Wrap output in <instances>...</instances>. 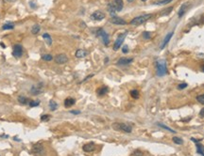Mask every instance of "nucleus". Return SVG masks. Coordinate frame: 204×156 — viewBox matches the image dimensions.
<instances>
[{
  "instance_id": "obj_1",
  "label": "nucleus",
  "mask_w": 204,
  "mask_h": 156,
  "mask_svg": "<svg viewBox=\"0 0 204 156\" xmlns=\"http://www.w3.org/2000/svg\"><path fill=\"white\" fill-rule=\"evenodd\" d=\"M152 16H153V14H151V13L143 14V15L137 16V17L133 18L132 20L130 21V24L131 25H135V27H137V25H142V24H144V23H146V21L149 20Z\"/></svg>"
},
{
  "instance_id": "obj_2",
  "label": "nucleus",
  "mask_w": 204,
  "mask_h": 156,
  "mask_svg": "<svg viewBox=\"0 0 204 156\" xmlns=\"http://www.w3.org/2000/svg\"><path fill=\"white\" fill-rule=\"evenodd\" d=\"M156 74L158 76H164L167 74V67L166 61L164 59L156 61Z\"/></svg>"
},
{
  "instance_id": "obj_3",
  "label": "nucleus",
  "mask_w": 204,
  "mask_h": 156,
  "mask_svg": "<svg viewBox=\"0 0 204 156\" xmlns=\"http://www.w3.org/2000/svg\"><path fill=\"white\" fill-rule=\"evenodd\" d=\"M112 128L115 131H123L125 133H131L132 132V127L131 125L128 124V123H113L112 124Z\"/></svg>"
},
{
  "instance_id": "obj_4",
  "label": "nucleus",
  "mask_w": 204,
  "mask_h": 156,
  "mask_svg": "<svg viewBox=\"0 0 204 156\" xmlns=\"http://www.w3.org/2000/svg\"><path fill=\"white\" fill-rule=\"evenodd\" d=\"M31 152L36 156H43L45 154V148L41 143H37L32 147Z\"/></svg>"
},
{
  "instance_id": "obj_5",
  "label": "nucleus",
  "mask_w": 204,
  "mask_h": 156,
  "mask_svg": "<svg viewBox=\"0 0 204 156\" xmlns=\"http://www.w3.org/2000/svg\"><path fill=\"white\" fill-rule=\"evenodd\" d=\"M97 37H100L102 39V41H103L104 44L107 46L110 43V39H109V35L106 33V31L103 28H99L97 31Z\"/></svg>"
},
{
  "instance_id": "obj_6",
  "label": "nucleus",
  "mask_w": 204,
  "mask_h": 156,
  "mask_svg": "<svg viewBox=\"0 0 204 156\" xmlns=\"http://www.w3.org/2000/svg\"><path fill=\"white\" fill-rule=\"evenodd\" d=\"M127 34H128V32H124L123 34H120V35L118 36V38L116 39V40L115 41V44H113V50H115V51H117V50L121 47V45H122V43H123L124 40H125Z\"/></svg>"
},
{
  "instance_id": "obj_7",
  "label": "nucleus",
  "mask_w": 204,
  "mask_h": 156,
  "mask_svg": "<svg viewBox=\"0 0 204 156\" xmlns=\"http://www.w3.org/2000/svg\"><path fill=\"white\" fill-rule=\"evenodd\" d=\"M68 61V56L65 55V54H60V55H57L56 58H55V62L57 64L63 65Z\"/></svg>"
},
{
  "instance_id": "obj_8",
  "label": "nucleus",
  "mask_w": 204,
  "mask_h": 156,
  "mask_svg": "<svg viewBox=\"0 0 204 156\" xmlns=\"http://www.w3.org/2000/svg\"><path fill=\"white\" fill-rule=\"evenodd\" d=\"M23 55V47L20 44H15L13 46V50H12V56L14 58H21Z\"/></svg>"
},
{
  "instance_id": "obj_9",
  "label": "nucleus",
  "mask_w": 204,
  "mask_h": 156,
  "mask_svg": "<svg viewBox=\"0 0 204 156\" xmlns=\"http://www.w3.org/2000/svg\"><path fill=\"white\" fill-rule=\"evenodd\" d=\"M110 22L112 23V24H113V25H127V22H126L124 19H122V18H120V17H117V16H112V17L111 18Z\"/></svg>"
},
{
  "instance_id": "obj_10",
  "label": "nucleus",
  "mask_w": 204,
  "mask_h": 156,
  "mask_svg": "<svg viewBox=\"0 0 204 156\" xmlns=\"http://www.w3.org/2000/svg\"><path fill=\"white\" fill-rule=\"evenodd\" d=\"M111 4H112V8L115 9V11H121L124 7L123 0H113Z\"/></svg>"
},
{
  "instance_id": "obj_11",
  "label": "nucleus",
  "mask_w": 204,
  "mask_h": 156,
  "mask_svg": "<svg viewBox=\"0 0 204 156\" xmlns=\"http://www.w3.org/2000/svg\"><path fill=\"white\" fill-rule=\"evenodd\" d=\"M104 18H105V13L100 11H94V13L91 15V19L94 21H101V20H103Z\"/></svg>"
},
{
  "instance_id": "obj_12",
  "label": "nucleus",
  "mask_w": 204,
  "mask_h": 156,
  "mask_svg": "<svg viewBox=\"0 0 204 156\" xmlns=\"http://www.w3.org/2000/svg\"><path fill=\"white\" fill-rule=\"evenodd\" d=\"M43 92V84L40 83L39 85L33 86L31 89V94L32 95H39Z\"/></svg>"
},
{
  "instance_id": "obj_13",
  "label": "nucleus",
  "mask_w": 204,
  "mask_h": 156,
  "mask_svg": "<svg viewBox=\"0 0 204 156\" xmlns=\"http://www.w3.org/2000/svg\"><path fill=\"white\" fill-rule=\"evenodd\" d=\"M188 8H189V3L188 2L183 3V4L182 5V7L179 8V12H178V16H179V18L182 17V16L185 14V12H186Z\"/></svg>"
},
{
  "instance_id": "obj_14",
  "label": "nucleus",
  "mask_w": 204,
  "mask_h": 156,
  "mask_svg": "<svg viewBox=\"0 0 204 156\" xmlns=\"http://www.w3.org/2000/svg\"><path fill=\"white\" fill-rule=\"evenodd\" d=\"M82 149L85 152H91L96 149V145H94V143H93V142L87 143V144H85V145L82 147Z\"/></svg>"
},
{
  "instance_id": "obj_15",
  "label": "nucleus",
  "mask_w": 204,
  "mask_h": 156,
  "mask_svg": "<svg viewBox=\"0 0 204 156\" xmlns=\"http://www.w3.org/2000/svg\"><path fill=\"white\" fill-rule=\"evenodd\" d=\"M172 36H173V32H169V33L165 36V38L164 39V41L162 43L161 45H160V49H164V47H165L166 45H167V43H169L170 39L172 38Z\"/></svg>"
},
{
  "instance_id": "obj_16",
  "label": "nucleus",
  "mask_w": 204,
  "mask_h": 156,
  "mask_svg": "<svg viewBox=\"0 0 204 156\" xmlns=\"http://www.w3.org/2000/svg\"><path fill=\"white\" fill-rule=\"evenodd\" d=\"M133 61V58H119L117 61L118 65H129Z\"/></svg>"
},
{
  "instance_id": "obj_17",
  "label": "nucleus",
  "mask_w": 204,
  "mask_h": 156,
  "mask_svg": "<svg viewBox=\"0 0 204 156\" xmlns=\"http://www.w3.org/2000/svg\"><path fill=\"white\" fill-rule=\"evenodd\" d=\"M108 91H109V87H106V86H102V87H100L99 89H97V93L98 96H104L106 95V94L108 93Z\"/></svg>"
},
{
  "instance_id": "obj_18",
  "label": "nucleus",
  "mask_w": 204,
  "mask_h": 156,
  "mask_svg": "<svg viewBox=\"0 0 204 156\" xmlns=\"http://www.w3.org/2000/svg\"><path fill=\"white\" fill-rule=\"evenodd\" d=\"M76 103V100L73 98H66L64 101V106L65 107H71L72 105H74Z\"/></svg>"
},
{
  "instance_id": "obj_19",
  "label": "nucleus",
  "mask_w": 204,
  "mask_h": 156,
  "mask_svg": "<svg viewBox=\"0 0 204 156\" xmlns=\"http://www.w3.org/2000/svg\"><path fill=\"white\" fill-rule=\"evenodd\" d=\"M87 56V52H86L85 50H83V49L77 50V52H76V58H84V56Z\"/></svg>"
},
{
  "instance_id": "obj_20",
  "label": "nucleus",
  "mask_w": 204,
  "mask_h": 156,
  "mask_svg": "<svg viewBox=\"0 0 204 156\" xmlns=\"http://www.w3.org/2000/svg\"><path fill=\"white\" fill-rule=\"evenodd\" d=\"M17 100H18V102L21 103V105H27V103H29V102H30L29 99L26 98L25 96H19Z\"/></svg>"
},
{
  "instance_id": "obj_21",
  "label": "nucleus",
  "mask_w": 204,
  "mask_h": 156,
  "mask_svg": "<svg viewBox=\"0 0 204 156\" xmlns=\"http://www.w3.org/2000/svg\"><path fill=\"white\" fill-rule=\"evenodd\" d=\"M197 153H200V155L204 156V146L200 144V143H197Z\"/></svg>"
},
{
  "instance_id": "obj_22",
  "label": "nucleus",
  "mask_w": 204,
  "mask_h": 156,
  "mask_svg": "<svg viewBox=\"0 0 204 156\" xmlns=\"http://www.w3.org/2000/svg\"><path fill=\"white\" fill-rule=\"evenodd\" d=\"M43 38H44V40H45V41H46V43L48 45L52 44V39H51V36H50L49 34H47V33L43 34Z\"/></svg>"
},
{
  "instance_id": "obj_23",
  "label": "nucleus",
  "mask_w": 204,
  "mask_h": 156,
  "mask_svg": "<svg viewBox=\"0 0 204 156\" xmlns=\"http://www.w3.org/2000/svg\"><path fill=\"white\" fill-rule=\"evenodd\" d=\"M173 9H174V8L171 6V7H169V8H167V9H164V11L161 12V16H166V15H168V14H170L171 11H173Z\"/></svg>"
},
{
  "instance_id": "obj_24",
  "label": "nucleus",
  "mask_w": 204,
  "mask_h": 156,
  "mask_svg": "<svg viewBox=\"0 0 204 156\" xmlns=\"http://www.w3.org/2000/svg\"><path fill=\"white\" fill-rule=\"evenodd\" d=\"M40 30H41V27L38 25V24H36V25H34L33 27H32V28H31V33L35 35V34H38L39 32H40Z\"/></svg>"
},
{
  "instance_id": "obj_25",
  "label": "nucleus",
  "mask_w": 204,
  "mask_h": 156,
  "mask_svg": "<svg viewBox=\"0 0 204 156\" xmlns=\"http://www.w3.org/2000/svg\"><path fill=\"white\" fill-rule=\"evenodd\" d=\"M130 94L133 99H138L139 98V96H140L139 91H138L137 89H132V90H130Z\"/></svg>"
},
{
  "instance_id": "obj_26",
  "label": "nucleus",
  "mask_w": 204,
  "mask_h": 156,
  "mask_svg": "<svg viewBox=\"0 0 204 156\" xmlns=\"http://www.w3.org/2000/svg\"><path fill=\"white\" fill-rule=\"evenodd\" d=\"M13 28H14V24H12V23H7V24L3 25L2 27L3 30H8V29H13Z\"/></svg>"
},
{
  "instance_id": "obj_27",
  "label": "nucleus",
  "mask_w": 204,
  "mask_h": 156,
  "mask_svg": "<svg viewBox=\"0 0 204 156\" xmlns=\"http://www.w3.org/2000/svg\"><path fill=\"white\" fill-rule=\"evenodd\" d=\"M49 107H50V109H51L52 111H55V110L58 108V105H57L56 102H54L53 100H51L49 102Z\"/></svg>"
},
{
  "instance_id": "obj_28",
  "label": "nucleus",
  "mask_w": 204,
  "mask_h": 156,
  "mask_svg": "<svg viewBox=\"0 0 204 156\" xmlns=\"http://www.w3.org/2000/svg\"><path fill=\"white\" fill-rule=\"evenodd\" d=\"M42 58L45 61H51L52 59H53V56H52V55H50V54H45V55L42 56Z\"/></svg>"
},
{
  "instance_id": "obj_29",
  "label": "nucleus",
  "mask_w": 204,
  "mask_h": 156,
  "mask_svg": "<svg viewBox=\"0 0 204 156\" xmlns=\"http://www.w3.org/2000/svg\"><path fill=\"white\" fill-rule=\"evenodd\" d=\"M172 140L175 144H178V145H182V144H183V140H182V138H179V137H177V136L173 137Z\"/></svg>"
},
{
  "instance_id": "obj_30",
  "label": "nucleus",
  "mask_w": 204,
  "mask_h": 156,
  "mask_svg": "<svg viewBox=\"0 0 204 156\" xmlns=\"http://www.w3.org/2000/svg\"><path fill=\"white\" fill-rule=\"evenodd\" d=\"M40 105V101H30L29 103V105L30 107H34V106H38Z\"/></svg>"
},
{
  "instance_id": "obj_31",
  "label": "nucleus",
  "mask_w": 204,
  "mask_h": 156,
  "mask_svg": "<svg viewBox=\"0 0 204 156\" xmlns=\"http://www.w3.org/2000/svg\"><path fill=\"white\" fill-rule=\"evenodd\" d=\"M197 101L200 103H201V105H204V94L197 96Z\"/></svg>"
},
{
  "instance_id": "obj_32",
  "label": "nucleus",
  "mask_w": 204,
  "mask_h": 156,
  "mask_svg": "<svg viewBox=\"0 0 204 156\" xmlns=\"http://www.w3.org/2000/svg\"><path fill=\"white\" fill-rule=\"evenodd\" d=\"M158 125H159L160 127H162V128H164V129H166L167 131H169V132H171V133H176V131H173L171 128H169V127H167V126H165V125H164L163 123H158Z\"/></svg>"
},
{
  "instance_id": "obj_33",
  "label": "nucleus",
  "mask_w": 204,
  "mask_h": 156,
  "mask_svg": "<svg viewBox=\"0 0 204 156\" xmlns=\"http://www.w3.org/2000/svg\"><path fill=\"white\" fill-rule=\"evenodd\" d=\"M131 155L132 156H144V153H143V152H141L139 149H136V150H134V152H132Z\"/></svg>"
},
{
  "instance_id": "obj_34",
  "label": "nucleus",
  "mask_w": 204,
  "mask_h": 156,
  "mask_svg": "<svg viewBox=\"0 0 204 156\" xmlns=\"http://www.w3.org/2000/svg\"><path fill=\"white\" fill-rule=\"evenodd\" d=\"M172 0H161V1H158V2L154 3L155 5H165L167 4V3L171 2Z\"/></svg>"
},
{
  "instance_id": "obj_35",
  "label": "nucleus",
  "mask_w": 204,
  "mask_h": 156,
  "mask_svg": "<svg viewBox=\"0 0 204 156\" xmlns=\"http://www.w3.org/2000/svg\"><path fill=\"white\" fill-rule=\"evenodd\" d=\"M49 118H50V116H49V115H43V116L41 117V121H48Z\"/></svg>"
},
{
  "instance_id": "obj_36",
  "label": "nucleus",
  "mask_w": 204,
  "mask_h": 156,
  "mask_svg": "<svg viewBox=\"0 0 204 156\" xmlns=\"http://www.w3.org/2000/svg\"><path fill=\"white\" fill-rule=\"evenodd\" d=\"M143 36L146 40H149V39H150V33H149V32H144Z\"/></svg>"
},
{
  "instance_id": "obj_37",
  "label": "nucleus",
  "mask_w": 204,
  "mask_h": 156,
  "mask_svg": "<svg viewBox=\"0 0 204 156\" xmlns=\"http://www.w3.org/2000/svg\"><path fill=\"white\" fill-rule=\"evenodd\" d=\"M185 87H187V84H186V83H183V84H179V85L178 86V89H185Z\"/></svg>"
},
{
  "instance_id": "obj_38",
  "label": "nucleus",
  "mask_w": 204,
  "mask_h": 156,
  "mask_svg": "<svg viewBox=\"0 0 204 156\" xmlns=\"http://www.w3.org/2000/svg\"><path fill=\"white\" fill-rule=\"evenodd\" d=\"M122 52H123L124 54L129 53V47L127 46V45H125V46H123V48H122Z\"/></svg>"
},
{
  "instance_id": "obj_39",
  "label": "nucleus",
  "mask_w": 204,
  "mask_h": 156,
  "mask_svg": "<svg viewBox=\"0 0 204 156\" xmlns=\"http://www.w3.org/2000/svg\"><path fill=\"white\" fill-rule=\"evenodd\" d=\"M200 116L201 117V118H204V108H202V109L200 110Z\"/></svg>"
},
{
  "instance_id": "obj_40",
  "label": "nucleus",
  "mask_w": 204,
  "mask_h": 156,
  "mask_svg": "<svg viewBox=\"0 0 204 156\" xmlns=\"http://www.w3.org/2000/svg\"><path fill=\"white\" fill-rule=\"evenodd\" d=\"M70 113H71V114H74V115H78V114L80 113V111H76V110H72V111H70Z\"/></svg>"
},
{
  "instance_id": "obj_41",
  "label": "nucleus",
  "mask_w": 204,
  "mask_h": 156,
  "mask_svg": "<svg viewBox=\"0 0 204 156\" xmlns=\"http://www.w3.org/2000/svg\"><path fill=\"white\" fill-rule=\"evenodd\" d=\"M93 76H94V74H90L89 76H87V77H86L85 79H84V80H83V82H84V81H86V80H88V79H90V78H91V77H93Z\"/></svg>"
},
{
  "instance_id": "obj_42",
  "label": "nucleus",
  "mask_w": 204,
  "mask_h": 156,
  "mask_svg": "<svg viewBox=\"0 0 204 156\" xmlns=\"http://www.w3.org/2000/svg\"><path fill=\"white\" fill-rule=\"evenodd\" d=\"M33 1H31V2H30V3H29V5H30V7H31V8H35L36 7V6H35V5H34L33 4Z\"/></svg>"
},
{
  "instance_id": "obj_43",
  "label": "nucleus",
  "mask_w": 204,
  "mask_h": 156,
  "mask_svg": "<svg viewBox=\"0 0 204 156\" xmlns=\"http://www.w3.org/2000/svg\"><path fill=\"white\" fill-rule=\"evenodd\" d=\"M108 61H109V58H105V62L107 63Z\"/></svg>"
},
{
  "instance_id": "obj_44",
  "label": "nucleus",
  "mask_w": 204,
  "mask_h": 156,
  "mask_svg": "<svg viewBox=\"0 0 204 156\" xmlns=\"http://www.w3.org/2000/svg\"><path fill=\"white\" fill-rule=\"evenodd\" d=\"M127 1H128V2H130V3H131V2H133L134 0H127Z\"/></svg>"
},
{
  "instance_id": "obj_45",
  "label": "nucleus",
  "mask_w": 204,
  "mask_h": 156,
  "mask_svg": "<svg viewBox=\"0 0 204 156\" xmlns=\"http://www.w3.org/2000/svg\"><path fill=\"white\" fill-rule=\"evenodd\" d=\"M202 71H204V66H203V67H202Z\"/></svg>"
},
{
  "instance_id": "obj_46",
  "label": "nucleus",
  "mask_w": 204,
  "mask_h": 156,
  "mask_svg": "<svg viewBox=\"0 0 204 156\" xmlns=\"http://www.w3.org/2000/svg\"><path fill=\"white\" fill-rule=\"evenodd\" d=\"M142 1H143V2H146V0H142Z\"/></svg>"
}]
</instances>
